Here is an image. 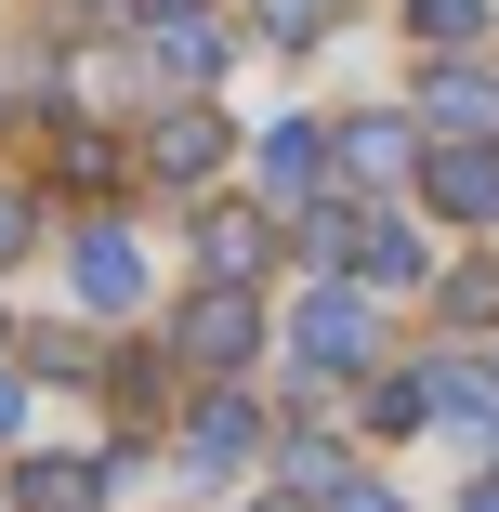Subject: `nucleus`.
Here are the masks:
<instances>
[{"label": "nucleus", "mask_w": 499, "mask_h": 512, "mask_svg": "<svg viewBox=\"0 0 499 512\" xmlns=\"http://www.w3.org/2000/svg\"><path fill=\"white\" fill-rule=\"evenodd\" d=\"M197 250H211V276H250V263H263V237H250V224H237V211H224V224H211V237H197Z\"/></svg>", "instance_id": "obj_15"}, {"label": "nucleus", "mask_w": 499, "mask_h": 512, "mask_svg": "<svg viewBox=\"0 0 499 512\" xmlns=\"http://www.w3.org/2000/svg\"><path fill=\"white\" fill-rule=\"evenodd\" d=\"M14 421H27V381H14V368H0V434H14Z\"/></svg>", "instance_id": "obj_20"}, {"label": "nucleus", "mask_w": 499, "mask_h": 512, "mask_svg": "<svg viewBox=\"0 0 499 512\" xmlns=\"http://www.w3.org/2000/svg\"><path fill=\"white\" fill-rule=\"evenodd\" d=\"M184 447L211 460V473H224V460H250V447H263V407H250V394H211V407H197V434H184Z\"/></svg>", "instance_id": "obj_10"}, {"label": "nucleus", "mask_w": 499, "mask_h": 512, "mask_svg": "<svg viewBox=\"0 0 499 512\" xmlns=\"http://www.w3.org/2000/svg\"><path fill=\"white\" fill-rule=\"evenodd\" d=\"M250 342H263L250 289H197V302H184V355H197V368H250Z\"/></svg>", "instance_id": "obj_3"}, {"label": "nucleus", "mask_w": 499, "mask_h": 512, "mask_svg": "<svg viewBox=\"0 0 499 512\" xmlns=\"http://www.w3.org/2000/svg\"><path fill=\"white\" fill-rule=\"evenodd\" d=\"M145 171H171V184L224 171V119H197V106H184V119H158V132H145Z\"/></svg>", "instance_id": "obj_7"}, {"label": "nucleus", "mask_w": 499, "mask_h": 512, "mask_svg": "<svg viewBox=\"0 0 499 512\" xmlns=\"http://www.w3.org/2000/svg\"><path fill=\"white\" fill-rule=\"evenodd\" d=\"M421 119H434L447 145H499V79H486V66H434V79H421Z\"/></svg>", "instance_id": "obj_2"}, {"label": "nucleus", "mask_w": 499, "mask_h": 512, "mask_svg": "<svg viewBox=\"0 0 499 512\" xmlns=\"http://www.w3.org/2000/svg\"><path fill=\"white\" fill-rule=\"evenodd\" d=\"M342 171H368V184H408V171H421V132H408V119H355V132H342Z\"/></svg>", "instance_id": "obj_8"}, {"label": "nucleus", "mask_w": 499, "mask_h": 512, "mask_svg": "<svg viewBox=\"0 0 499 512\" xmlns=\"http://www.w3.org/2000/svg\"><path fill=\"white\" fill-rule=\"evenodd\" d=\"M434 302H447V316H460V329H486V316H499V276H486V263H460V276H447Z\"/></svg>", "instance_id": "obj_14"}, {"label": "nucleus", "mask_w": 499, "mask_h": 512, "mask_svg": "<svg viewBox=\"0 0 499 512\" xmlns=\"http://www.w3.org/2000/svg\"><path fill=\"white\" fill-rule=\"evenodd\" d=\"M421 184H434V211H460V224H486V211H499V145H447V158H434Z\"/></svg>", "instance_id": "obj_6"}, {"label": "nucleus", "mask_w": 499, "mask_h": 512, "mask_svg": "<svg viewBox=\"0 0 499 512\" xmlns=\"http://www.w3.org/2000/svg\"><path fill=\"white\" fill-rule=\"evenodd\" d=\"M303 355L316 368H368V289H316L303 302Z\"/></svg>", "instance_id": "obj_5"}, {"label": "nucleus", "mask_w": 499, "mask_h": 512, "mask_svg": "<svg viewBox=\"0 0 499 512\" xmlns=\"http://www.w3.org/2000/svg\"><path fill=\"white\" fill-rule=\"evenodd\" d=\"M27 237H40V211H27V197H14V184H0V263H14Z\"/></svg>", "instance_id": "obj_18"}, {"label": "nucleus", "mask_w": 499, "mask_h": 512, "mask_svg": "<svg viewBox=\"0 0 499 512\" xmlns=\"http://www.w3.org/2000/svg\"><path fill=\"white\" fill-rule=\"evenodd\" d=\"M329 512H394V499L381 486H329Z\"/></svg>", "instance_id": "obj_19"}, {"label": "nucleus", "mask_w": 499, "mask_h": 512, "mask_svg": "<svg viewBox=\"0 0 499 512\" xmlns=\"http://www.w3.org/2000/svg\"><path fill=\"white\" fill-rule=\"evenodd\" d=\"M408 14H421V40H473V27H486V0H408Z\"/></svg>", "instance_id": "obj_16"}, {"label": "nucleus", "mask_w": 499, "mask_h": 512, "mask_svg": "<svg viewBox=\"0 0 499 512\" xmlns=\"http://www.w3.org/2000/svg\"><path fill=\"white\" fill-rule=\"evenodd\" d=\"M79 302H92V316H132V302H145V237L132 224H92L79 237Z\"/></svg>", "instance_id": "obj_1"}, {"label": "nucleus", "mask_w": 499, "mask_h": 512, "mask_svg": "<svg viewBox=\"0 0 499 512\" xmlns=\"http://www.w3.org/2000/svg\"><path fill=\"white\" fill-rule=\"evenodd\" d=\"M14 499H27V512H92V499H106V460H27Z\"/></svg>", "instance_id": "obj_9"}, {"label": "nucleus", "mask_w": 499, "mask_h": 512, "mask_svg": "<svg viewBox=\"0 0 499 512\" xmlns=\"http://www.w3.org/2000/svg\"><path fill=\"white\" fill-rule=\"evenodd\" d=\"M250 14H263L276 40H316V27H329V0H250Z\"/></svg>", "instance_id": "obj_17"}, {"label": "nucleus", "mask_w": 499, "mask_h": 512, "mask_svg": "<svg viewBox=\"0 0 499 512\" xmlns=\"http://www.w3.org/2000/svg\"><path fill=\"white\" fill-rule=\"evenodd\" d=\"M289 486L329 499V486H342V447H329V434H289Z\"/></svg>", "instance_id": "obj_13"}, {"label": "nucleus", "mask_w": 499, "mask_h": 512, "mask_svg": "<svg viewBox=\"0 0 499 512\" xmlns=\"http://www.w3.org/2000/svg\"><path fill=\"white\" fill-rule=\"evenodd\" d=\"M132 27H145V53H158L171 79H211V66H224V40H211L197 0H132Z\"/></svg>", "instance_id": "obj_4"}, {"label": "nucleus", "mask_w": 499, "mask_h": 512, "mask_svg": "<svg viewBox=\"0 0 499 512\" xmlns=\"http://www.w3.org/2000/svg\"><path fill=\"white\" fill-rule=\"evenodd\" d=\"M368 421H394V434H408V421H434V368H394V381L368 394Z\"/></svg>", "instance_id": "obj_12"}, {"label": "nucleus", "mask_w": 499, "mask_h": 512, "mask_svg": "<svg viewBox=\"0 0 499 512\" xmlns=\"http://www.w3.org/2000/svg\"><path fill=\"white\" fill-rule=\"evenodd\" d=\"M316 158H329L316 132H263V197H303V184H316Z\"/></svg>", "instance_id": "obj_11"}]
</instances>
